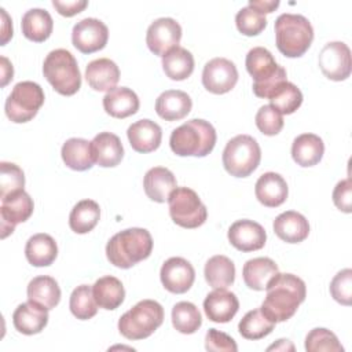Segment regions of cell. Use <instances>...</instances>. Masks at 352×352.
I'll list each match as a JSON object with an SVG mask.
<instances>
[{"instance_id":"cell-18","label":"cell","mask_w":352,"mask_h":352,"mask_svg":"<svg viewBox=\"0 0 352 352\" xmlns=\"http://www.w3.org/2000/svg\"><path fill=\"white\" fill-rule=\"evenodd\" d=\"M239 309L238 297L226 289H214L204 300V311L209 320L214 323L230 322Z\"/></svg>"},{"instance_id":"cell-14","label":"cell","mask_w":352,"mask_h":352,"mask_svg":"<svg viewBox=\"0 0 352 352\" xmlns=\"http://www.w3.org/2000/svg\"><path fill=\"white\" fill-rule=\"evenodd\" d=\"M236 81L238 70L230 59L213 58L204 66L202 84L212 94H227L235 87Z\"/></svg>"},{"instance_id":"cell-39","label":"cell","mask_w":352,"mask_h":352,"mask_svg":"<svg viewBox=\"0 0 352 352\" xmlns=\"http://www.w3.org/2000/svg\"><path fill=\"white\" fill-rule=\"evenodd\" d=\"M172 324L182 334H192L202 324L201 312L192 302L180 301L172 308Z\"/></svg>"},{"instance_id":"cell-45","label":"cell","mask_w":352,"mask_h":352,"mask_svg":"<svg viewBox=\"0 0 352 352\" xmlns=\"http://www.w3.org/2000/svg\"><path fill=\"white\" fill-rule=\"evenodd\" d=\"M254 120L258 131L267 136H275L283 128V114L271 104L261 106Z\"/></svg>"},{"instance_id":"cell-20","label":"cell","mask_w":352,"mask_h":352,"mask_svg":"<svg viewBox=\"0 0 352 352\" xmlns=\"http://www.w3.org/2000/svg\"><path fill=\"white\" fill-rule=\"evenodd\" d=\"M12 323L25 336L38 334L48 323V309L32 301L22 302L12 314Z\"/></svg>"},{"instance_id":"cell-50","label":"cell","mask_w":352,"mask_h":352,"mask_svg":"<svg viewBox=\"0 0 352 352\" xmlns=\"http://www.w3.org/2000/svg\"><path fill=\"white\" fill-rule=\"evenodd\" d=\"M248 6L258 10L260 12H263L265 15V14L272 12L275 8H278L279 1L278 0H250Z\"/></svg>"},{"instance_id":"cell-6","label":"cell","mask_w":352,"mask_h":352,"mask_svg":"<svg viewBox=\"0 0 352 352\" xmlns=\"http://www.w3.org/2000/svg\"><path fill=\"white\" fill-rule=\"evenodd\" d=\"M43 74L52 88L63 96H72L81 88V74L77 60L65 48L54 50L45 56Z\"/></svg>"},{"instance_id":"cell-9","label":"cell","mask_w":352,"mask_h":352,"mask_svg":"<svg viewBox=\"0 0 352 352\" xmlns=\"http://www.w3.org/2000/svg\"><path fill=\"white\" fill-rule=\"evenodd\" d=\"M44 99V91L37 82L21 81L6 99V116L15 124L28 122L36 117Z\"/></svg>"},{"instance_id":"cell-41","label":"cell","mask_w":352,"mask_h":352,"mask_svg":"<svg viewBox=\"0 0 352 352\" xmlns=\"http://www.w3.org/2000/svg\"><path fill=\"white\" fill-rule=\"evenodd\" d=\"M69 307L77 319L88 320L96 315L99 305L95 301L92 287L89 285H80L72 292Z\"/></svg>"},{"instance_id":"cell-2","label":"cell","mask_w":352,"mask_h":352,"mask_svg":"<svg viewBox=\"0 0 352 352\" xmlns=\"http://www.w3.org/2000/svg\"><path fill=\"white\" fill-rule=\"evenodd\" d=\"M153 252V238L146 228H126L114 234L106 245L107 260L122 270H128L146 260Z\"/></svg>"},{"instance_id":"cell-4","label":"cell","mask_w":352,"mask_h":352,"mask_svg":"<svg viewBox=\"0 0 352 352\" xmlns=\"http://www.w3.org/2000/svg\"><path fill=\"white\" fill-rule=\"evenodd\" d=\"M314 29L300 14H280L275 21V41L279 52L287 58H300L311 47Z\"/></svg>"},{"instance_id":"cell-31","label":"cell","mask_w":352,"mask_h":352,"mask_svg":"<svg viewBox=\"0 0 352 352\" xmlns=\"http://www.w3.org/2000/svg\"><path fill=\"white\" fill-rule=\"evenodd\" d=\"M25 256L26 260L34 267H48L58 256L56 242L48 234H34L26 242Z\"/></svg>"},{"instance_id":"cell-25","label":"cell","mask_w":352,"mask_h":352,"mask_svg":"<svg viewBox=\"0 0 352 352\" xmlns=\"http://www.w3.org/2000/svg\"><path fill=\"white\" fill-rule=\"evenodd\" d=\"M192 107L191 98L179 89H168L155 100V111L165 121H177L184 118Z\"/></svg>"},{"instance_id":"cell-35","label":"cell","mask_w":352,"mask_h":352,"mask_svg":"<svg viewBox=\"0 0 352 352\" xmlns=\"http://www.w3.org/2000/svg\"><path fill=\"white\" fill-rule=\"evenodd\" d=\"M162 69L170 80L183 81L194 72V56L188 50L175 47L162 56Z\"/></svg>"},{"instance_id":"cell-38","label":"cell","mask_w":352,"mask_h":352,"mask_svg":"<svg viewBox=\"0 0 352 352\" xmlns=\"http://www.w3.org/2000/svg\"><path fill=\"white\" fill-rule=\"evenodd\" d=\"M275 322L270 320L260 308L249 311L239 322V334L246 340H260L275 329Z\"/></svg>"},{"instance_id":"cell-19","label":"cell","mask_w":352,"mask_h":352,"mask_svg":"<svg viewBox=\"0 0 352 352\" xmlns=\"http://www.w3.org/2000/svg\"><path fill=\"white\" fill-rule=\"evenodd\" d=\"M126 136L131 147L135 151L147 154L160 147L162 140V129L157 122L143 118L129 125Z\"/></svg>"},{"instance_id":"cell-5","label":"cell","mask_w":352,"mask_h":352,"mask_svg":"<svg viewBox=\"0 0 352 352\" xmlns=\"http://www.w3.org/2000/svg\"><path fill=\"white\" fill-rule=\"evenodd\" d=\"M248 73L253 78V92L258 98H270L272 91L287 81L286 70L276 63L272 54L264 47L252 48L245 59Z\"/></svg>"},{"instance_id":"cell-27","label":"cell","mask_w":352,"mask_h":352,"mask_svg":"<svg viewBox=\"0 0 352 352\" xmlns=\"http://www.w3.org/2000/svg\"><path fill=\"white\" fill-rule=\"evenodd\" d=\"M140 106L138 95L126 87H116L103 98L104 111L114 118H126L138 113Z\"/></svg>"},{"instance_id":"cell-42","label":"cell","mask_w":352,"mask_h":352,"mask_svg":"<svg viewBox=\"0 0 352 352\" xmlns=\"http://www.w3.org/2000/svg\"><path fill=\"white\" fill-rule=\"evenodd\" d=\"M305 351L307 352H320V351L342 352L344 346L340 344L337 336L333 331L324 327H316V329H312L305 337Z\"/></svg>"},{"instance_id":"cell-11","label":"cell","mask_w":352,"mask_h":352,"mask_svg":"<svg viewBox=\"0 0 352 352\" xmlns=\"http://www.w3.org/2000/svg\"><path fill=\"white\" fill-rule=\"evenodd\" d=\"M1 199L0 205V223H1V238H7L14 232L16 224L26 221L34 209L33 199L25 190L8 194Z\"/></svg>"},{"instance_id":"cell-13","label":"cell","mask_w":352,"mask_h":352,"mask_svg":"<svg viewBox=\"0 0 352 352\" xmlns=\"http://www.w3.org/2000/svg\"><path fill=\"white\" fill-rule=\"evenodd\" d=\"M109 40L107 26L96 18L77 22L72 30V43L82 54H92L106 47Z\"/></svg>"},{"instance_id":"cell-46","label":"cell","mask_w":352,"mask_h":352,"mask_svg":"<svg viewBox=\"0 0 352 352\" xmlns=\"http://www.w3.org/2000/svg\"><path fill=\"white\" fill-rule=\"evenodd\" d=\"M330 294L337 302L342 305H351L352 302V270L351 268L341 270L331 279Z\"/></svg>"},{"instance_id":"cell-34","label":"cell","mask_w":352,"mask_h":352,"mask_svg":"<svg viewBox=\"0 0 352 352\" xmlns=\"http://www.w3.org/2000/svg\"><path fill=\"white\" fill-rule=\"evenodd\" d=\"M96 304L107 311L118 308L125 298V289L116 276L106 275L99 278L92 286Z\"/></svg>"},{"instance_id":"cell-12","label":"cell","mask_w":352,"mask_h":352,"mask_svg":"<svg viewBox=\"0 0 352 352\" xmlns=\"http://www.w3.org/2000/svg\"><path fill=\"white\" fill-rule=\"evenodd\" d=\"M319 67L329 80H346L352 70L349 47L342 41L327 43L319 54Z\"/></svg>"},{"instance_id":"cell-7","label":"cell","mask_w":352,"mask_h":352,"mask_svg":"<svg viewBox=\"0 0 352 352\" xmlns=\"http://www.w3.org/2000/svg\"><path fill=\"white\" fill-rule=\"evenodd\" d=\"M164 322V308L155 300H142L118 320V330L126 340L150 337Z\"/></svg>"},{"instance_id":"cell-15","label":"cell","mask_w":352,"mask_h":352,"mask_svg":"<svg viewBox=\"0 0 352 352\" xmlns=\"http://www.w3.org/2000/svg\"><path fill=\"white\" fill-rule=\"evenodd\" d=\"M182 28L173 18H158L147 29L146 44L158 56H164L169 50L179 47Z\"/></svg>"},{"instance_id":"cell-37","label":"cell","mask_w":352,"mask_h":352,"mask_svg":"<svg viewBox=\"0 0 352 352\" xmlns=\"http://www.w3.org/2000/svg\"><path fill=\"white\" fill-rule=\"evenodd\" d=\"M99 219V205L92 199H82L73 206L69 214V226L76 234H87L96 227Z\"/></svg>"},{"instance_id":"cell-8","label":"cell","mask_w":352,"mask_h":352,"mask_svg":"<svg viewBox=\"0 0 352 352\" xmlns=\"http://www.w3.org/2000/svg\"><path fill=\"white\" fill-rule=\"evenodd\" d=\"M223 166L235 177L252 175L261 160V150L257 140L249 135H236L227 142L223 151Z\"/></svg>"},{"instance_id":"cell-30","label":"cell","mask_w":352,"mask_h":352,"mask_svg":"<svg viewBox=\"0 0 352 352\" xmlns=\"http://www.w3.org/2000/svg\"><path fill=\"white\" fill-rule=\"evenodd\" d=\"M60 155L65 165L77 172L88 170L95 164L91 142L81 138L67 139L62 146Z\"/></svg>"},{"instance_id":"cell-3","label":"cell","mask_w":352,"mask_h":352,"mask_svg":"<svg viewBox=\"0 0 352 352\" xmlns=\"http://www.w3.org/2000/svg\"><path fill=\"white\" fill-rule=\"evenodd\" d=\"M216 131L209 121L192 118L172 131L170 150L180 157H206L216 144Z\"/></svg>"},{"instance_id":"cell-23","label":"cell","mask_w":352,"mask_h":352,"mask_svg":"<svg viewBox=\"0 0 352 352\" xmlns=\"http://www.w3.org/2000/svg\"><path fill=\"white\" fill-rule=\"evenodd\" d=\"M95 164L102 168L117 166L124 158V147L120 138L111 132H100L91 142Z\"/></svg>"},{"instance_id":"cell-24","label":"cell","mask_w":352,"mask_h":352,"mask_svg":"<svg viewBox=\"0 0 352 352\" xmlns=\"http://www.w3.org/2000/svg\"><path fill=\"white\" fill-rule=\"evenodd\" d=\"M274 232L287 243H300L309 234L308 220L296 210H286L274 220Z\"/></svg>"},{"instance_id":"cell-17","label":"cell","mask_w":352,"mask_h":352,"mask_svg":"<svg viewBox=\"0 0 352 352\" xmlns=\"http://www.w3.org/2000/svg\"><path fill=\"white\" fill-rule=\"evenodd\" d=\"M228 241L239 252H254L264 248L267 234L261 224L242 219L232 223L228 228Z\"/></svg>"},{"instance_id":"cell-26","label":"cell","mask_w":352,"mask_h":352,"mask_svg":"<svg viewBox=\"0 0 352 352\" xmlns=\"http://www.w3.org/2000/svg\"><path fill=\"white\" fill-rule=\"evenodd\" d=\"M146 195L158 204L168 201L170 192L177 187L175 175L164 166H154L148 169L143 179Z\"/></svg>"},{"instance_id":"cell-51","label":"cell","mask_w":352,"mask_h":352,"mask_svg":"<svg viewBox=\"0 0 352 352\" xmlns=\"http://www.w3.org/2000/svg\"><path fill=\"white\" fill-rule=\"evenodd\" d=\"M1 16H3V33H1V45H6L7 41L12 37V23L10 16L7 15L6 10L1 8Z\"/></svg>"},{"instance_id":"cell-47","label":"cell","mask_w":352,"mask_h":352,"mask_svg":"<svg viewBox=\"0 0 352 352\" xmlns=\"http://www.w3.org/2000/svg\"><path fill=\"white\" fill-rule=\"evenodd\" d=\"M205 348L206 351H226V352H236L238 345L232 337L228 334L219 331L216 329H209L205 337Z\"/></svg>"},{"instance_id":"cell-29","label":"cell","mask_w":352,"mask_h":352,"mask_svg":"<svg viewBox=\"0 0 352 352\" xmlns=\"http://www.w3.org/2000/svg\"><path fill=\"white\" fill-rule=\"evenodd\" d=\"M324 153L323 140L315 133H301L292 144V157L300 166L308 168L319 164Z\"/></svg>"},{"instance_id":"cell-10","label":"cell","mask_w":352,"mask_h":352,"mask_svg":"<svg viewBox=\"0 0 352 352\" xmlns=\"http://www.w3.org/2000/svg\"><path fill=\"white\" fill-rule=\"evenodd\" d=\"M168 204L170 219L179 227L198 228L206 221V206L198 194L188 187H176L170 192Z\"/></svg>"},{"instance_id":"cell-43","label":"cell","mask_w":352,"mask_h":352,"mask_svg":"<svg viewBox=\"0 0 352 352\" xmlns=\"http://www.w3.org/2000/svg\"><path fill=\"white\" fill-rule=\"evenodd\" d=\"M236 29L245 36H257L267 26V18L258 10L246 6L236 12L235 16Z\"/></svg>"},{"instance_id":"cell-52","label":"cell","mask_w":352,"mask_h":352,"mask_svg":"<svg viewBox=\"0 0 352 352\" xmlns=\"http://www.w3.org/2000/svg\"><path fill=\"white\" fill-rule=\"evenodd\" d=\"M1 73H3L1 87H6L8 84V81L12 80V76H14L12 65L10 63V60L6 56H1Z\"/></svg>"},{"instance_id":"cell-33","label":"cell","mask_w":352,"mask_h":352,"mask_svg":"<svg viewBox=\"0 0 352 352\" xmlns=\"http://www.w3.org/2000/svg\"><path fill=\"white\" fill-rule=\"evenodd\" d=\"M28 300L48 311L55 308L60 301V289L58 282L48 275L33 278L28 285Z\"/></svg>"},{"instance_id":"cell-49","label":"cell","mask_w":352,"mask_h":352,"mask_svg":"<svg viewBox=\"0 0 352 352\" xmlns=\"http://www.w3.org/2000/svg\"><path fill=\"white\" fill-rule=\"evenodd\" d=\"M52 6L56 8V11L63 16H74L76 14L81 12L87 6V0H72V1H60V0H52Z\"/></svg>"},{"instance_id":"cell-22","label":"cell","mask_w":352,"mask_h":352,"mask_svg":"<svg viewBox=\"0 0 352 352\" xmlns=\"http://www.w3.org/2000/svg\"><path fill=\"white\" fill-rule=\"evenodd\" d=\"M88 85L99 92H109L116 88L120 80V69L109 58H99L88 63L85 69Z\"/></svg>"},{"instance_id":"cell-36","label":"cell","mask_w":352,"mask_h":352,"mask_svg":"<svg viewBox=\"0 0 352 352\" xmlns=\"http://www.w3.org/2000/svg\"><path fill=\"white\" fill-rule=\"evenodd\" d=\"M204 275L209 286L226 289L235 280V265L227 256L216 254L206 261Z\"/></svg>"},{"instance_id":"cell-16","label":"cell","mask_w":352,"mask_h":352,"mask_svg":"<svg viewBox=\"0 0 352 352\" xmlns=\"http://www.w3.org/2000/svg\"><path fill=\"white\" fill-rule=\"evenodd\" d=\"M162 286L175 294H183L195 280V270L190 261L183 257L168 258L160 271Z\"/></svg>"},{"instance_id":"cell-28","label":"cell","mask_w":352,"mask_h":352,"mask_svg":"<svg viewBox=\"0 0 352 352\" xmlns=\"http://www.w3.org/2000/svg\"><path fill=\"white\" fill-rule=\"evenodd\" d=\"M279 272L278 265L270 257L250 258L243 264L242 276L245 285L252 290H264L268 282Z\"/></svg>"},{"instance_id":"cell-21","label":"cell","mask_w":352,"mask_h":352,"mask_svg":"<svg viewBox=\"0 0 352 352\" xmlns=\"http://www.w3.org/2000/svg\"><path fill=\"white\" fill-rule=\"evenodd\" d=\"M257 201L267 208H276L282 205L289 194L286 180L275 172L263 173L254 186Z\"/></svg>"},{"instance_id":"cell-40","label":"cell","mask_w":352,"mask_h":352,"mask_svg":"<svg viewBox=\"0 0 352 352\" xmlns=\"http://www.w3.org/2000/svg\"><path fill=\"white\" fill-rule=\"evenodd\" d=\"M271 106H274L280 114H293L302 103V94L293 82H280L270 95Z\"/></svg>"},{"instance_id":"cell-1","label":"cell","mask_w":352,"mask_h":352,"mask_svg":"<svg viewBox=\"0 0 352 352\" xmlns=\"http://www.w3.org/2000/svg\"><path fill=\"white\" fill-rule=\"evenodd\" d=\"M267 296L260 307L272 322L290 319L307 296V287L301 278L293 274L278 272L265 287Z\"/></svg>"},{"instance_id":"cell-32","label":"cell","mask_w":352,"mask_h":352,"mask_svg":"<svg viewBox=\"0 0 352 352\" xmlns=\"http://www.w3.org/2000/svg\"><path fill=\"white\" fill-rule=\"evenodd\" d=\"M22 33L23 36L34 43L45 41L54 29V21L48 11L43 8H32L22 16Z\"/></svg>"},{"instance_id":"cell-44","label":"cell","mask_w":352,"mask_h":352,"mask_svg":"<svg viewBox=\"0 0 352 352\" xmlns=\"http://www.w3.org/2000/svg\"><path fill=\"white\" fill-rule=\"evenodd\" d=\"M25 187V175L23 170L12 164L3 161L0 164V198L23 190Z\"/></svg>"},{"instance_id":"cell-48","label":"cell","mask_w":352,"mask_h":352,"mask_svg":"<svg viewBox=\"0 0 352 352\" xmlns=\"http://www.w3.org/2000/svg\"><path fill=\"white\" fill-rule=\"evenodd\" d=\"M333 202L337 209L344 213L352 212V182L351 179H344L338 182L333 190Z\"/></svg>"}]
</instances>
